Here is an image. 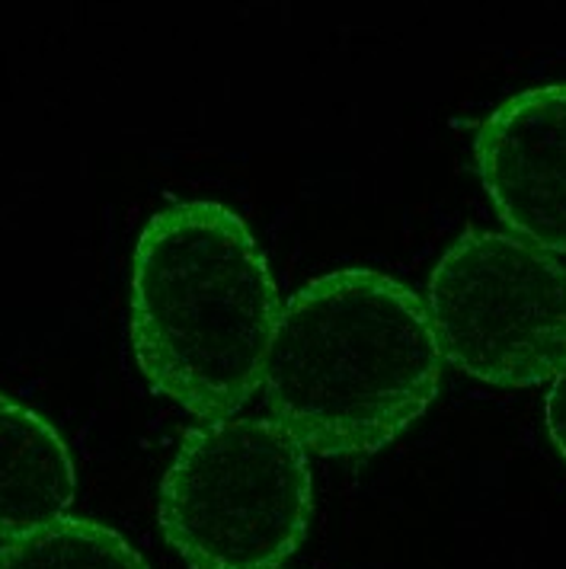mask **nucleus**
I'll return each mask as SVG.
<instances>
[{
  "label": "nucleus",
  "mask_w": 566,
  "mask_h": 569,
  "mask_svg": "<svg viewBox=\"0 0 566 569\" xmlns=\"http://www.w3.org/2000/svg\"><path fill=\"white\" fill-rule=\"evenodd\" d=\"M544 429H547V439L554 445V451L564 458L566 465V365L544 393Z\"/></svg>",
  "instance_id": "6e6552de"
},
{
  "label": "nucleus",
  "mask_w": 566,
  "mask_h": 569,
  "mask_svg": "<svg viewBox=\"0 0 566 569\" xmlns=\"http://www.w3.org/2000/svg\"><path fill=\"white\" fill-rule=\"evenodd\" d=\"M423 301L445 362L484 385H550L566 365V266L515 233H458Z\"/></svg>",
  "instance_id": "20e7f679"
},
{
  "label": "nucleus",
  "mask_w": 566,
  "mask_h": 569,
  "mask_svg": "<svg viewBox=\"0 0 566 569\" xmlns=\"http://www.w3.org/2000/svg\"><path fill=\"white\" fill-rule=\"evenodd\" d=\"M279 284L250 224L225 202L160 208L135 240L129 337L138 371L199 419H225L262 388Z\"/></svg>",
  "instance_id": "f03ea898"
},
{
  "label": "nucleus",
  "mask_w": 566,
  "mask_h": 569,
  "mask_svg": "<svg viewBox=\"0 0 566 569\" xmlns=\"http://www.w3.org/2000/svg\"><path fill=\"white\" fill-rule=\"evenodd\" d=\"M310 518L308 448L257 416L192 426L157 492V528L189 569H282Z\"/></svg>",
  "instance_id": "7ed1b4c3"
},
{
  "label": "nucleus",
  "mask_w": 566,
  "mask_h": 569,
  "mask_svg": "<svg viewBox=\"0 0 566 569\" xmlns=\"http://www.w3.org/2000/svg\"><path fill=\"white\" fill-rule=\"evenodd\" d=\"M474 163L506 231L566 253V80L496 106L474 134Z\"/></svg>",
  "instance_id": "39448f33"
},
{
  "label": "nucleus",
  "mask_w": 566,
  "mask_h": 569,
  "mask_svg": "<svg viewBox=\"0 0 566 569\" xmlns=\"http://www.w3.org/2000/svg\"><path fill=\"white\" fill-rule=\"evenodd\" d=\"M78 465L64 436L32 407L0 393V541L68 516Z\"/></svg>",
  "instance_id": "423d86ee"
},
{
  "label": "nucleus",
  "mask_w": 566,
  "mask_h": 569,
  "mask_svg": "<svg viewBox=\"0 0 566 569\" xmlns=\"http://www.w3.org/2000/svg\"><path fill=\"white\" fill-rule=\"evenodd\" d=\"M441 368L426 301L410 284L346 266L285 301L262 390L308 451L368 458L436 403Z\"/></svg>",
  "instance_id": "f257e3e1"
},
{
  "label": "nucleus",
  "mask_w": 566,
  "mask_h": 569,
  "mask_svg": "<svg viewBox=\"0 0 566 569\" xmlns=\"http://www.w3.org/2000/svg\"><path fill=\"white\" fill-rule=\"evenodd\" d=\"M0 569H151L141 550L112 525L64 516L23 538L0 543Z\"/></svg>",
  "instance_id": "0eeeda50"
}]
</instances>
